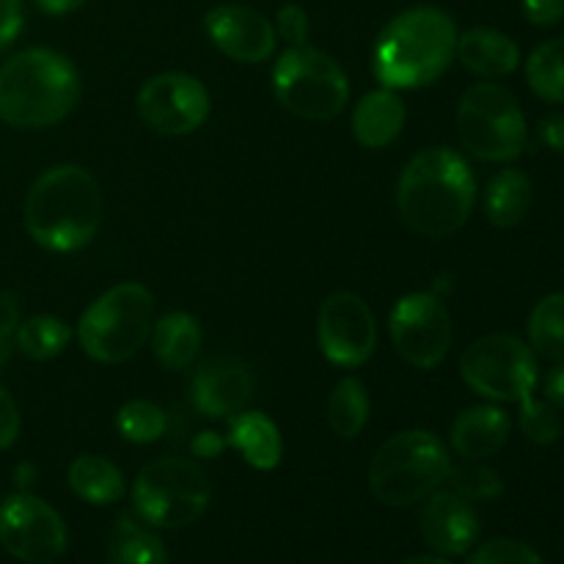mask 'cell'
<instances>
[{"mask_svg": "<svg viewBox=\"0 0 564 564\" xmlns=\"http://www.w3.org/2000/svg\"><path fill=\"white\" fill-rule=\"evenodd\" d=\"M20 438V408L14 397L0 386V449H9Z\"/></svg>", "mask_w": 564, "mask_h": 564, "instance_id": "cell-36", "label": "cell"}, {"mask_svg": "<svg viewBox=\"0 0 564 564\" xmlns=\"http://www.w3.org/2000/svg\"><path fill=\"white\" fill-rule=\"evenodd\" d=\"M25 25V6L22 0H0V53L14 44Z\"/></svg>", "mask_w": 564, "mask_h": 564, "instance_id": "cell-35", "label": "cell"}, {"mask_svg": "<svg viewBox=\"0 0 564 564\" xmlns=\"http://www.w3.org/2000/svg\"><path fill=\"white\" fill-rule=\"evenodd\" d=\"M88 0H33V6H36L39 11H44V14L50 17H64V14H72V11L83 9Z\"/></svg>", "mask_w": 564, "mask_h": 564, "instance_id": "cell-42", "label": "cell"}, {"mask_svg": "<svg viewBox=\"0 0 564 564\" xmlns=\"http://www.w3.org/2000/svg\"><path fill=\"white\" fill-rule=\"evenodd\" d=\"M545 400L564 411V361L556 364L549 378H545Z\"/></svg>", "mask_w": 564, "mask_h": 564, "instance_id": "cell-40", "label": "cell"}, {"mask_svg": "<svg viewBox=\"0 0 564 564\" xmlns=\"http://www.w3.org/2000/svg\"><path fill=\"white\" fill-rule=\"evenodd\" d=\"M455 58L466 66L468 72L479 77H507L521 64V50L507 33L496 28H471L466 33H457Z\"/></svg>", "mask_w": 564, "mask_h": 564, "instance_id": "cell-19", "label": "cell"}, {"mask_svg": "<svg viewBox=\"0 0 564 564\" xmlns=\"http://www.w3.org/2000/svg\"><path fill=\"white\" fill-rule=\"evenodd\" d=\"M80 72L50 47H28L0 64V119L17 130H47L75 110Z\"/></svg>", "mask_w": 564, "mask_h": 564, "instance_id": "cell-4", "label": "cell"}, {"mask_svg": "<svg viewBox=\"0 0 564 564\" xmlns=\"http://www.w3.org/2000/svg\"><path fill=\"white\" fill-rule=\"evenodd\" d=\"M452 471L449 449L430 430L391 435L369 463V490L386 507H411L427 499Z\"/></svg>", "mask_w": 564, "mask_h": 564, "instance_id": "cell-5", "label": "cell"}, {"mask_svg": "<svg viewBox=\"0 0 564 564\" xmlns=\"http://www.w3.org/2000/svg\"><path fill=\"white\" fill-rule=\"evenodd\" d=\"M22 215L36 246L53 253H75L86 248L102 226V187L83 165H53L31 185Z\"/></svg>", "mask_w": 564, "mask_h": 564, "instance_id": "cell-2", "label": "cell"}, {"mask_svg": "<svg viewBox=\"0 0 564 564\" xmlns=\"http://www.w3.org/2000/svg\"><path fill=\"white\" fill-rule=\"evenodd\" d=\"M11 352H14V336L11 334H0V369L9 364Z\"/></svg>", "mask_w": 564, "mask_h": 564, "instance_id": "cell-43", "label": "cell"}, {"mask_svg": "<svg viewBox=\"0 0 564 564\" xmlns=\"http://www.w3.org/2000/svg\"><path fill=\"white\" fill-rule=\"evenodd\" d=\"M154 295L138 281L105 290L77 323L83 352L99 364H124L152 336Z\"/></svg>", "mask_w": 564, "mask_h": 564, "instance_id": "cell-6", "label": "cell"}, {"mask_svg": "<svg viewBox=\"0 0 564 564\" xmlns=\"http://www.w3.org/2000/svg\"><path fill=\"white\" fill-rule=\"evenodd\" d=\"M389 336L402 361L416 369H435L449 356L455 328L438 292H411L389 314Z\"/></svg>", "mask_w": 564, "mask_h": 564, "instance_id": "cell-11", "label": "cell"}, {"mask_svg": "<svg viewBox=\"0 0 564 564\" xmlns=\"http://www.w3.org/2000/svg\"><path fill=\"white\" fill-rule=\"evenodd\" d=\"M518 405H521V430L532 444L549 446L560 441L562 416L556 413V405H551L549 400H534V394Z\"/></svg>", "mask_w": 564, "mask_h": 564, "instance_id": "cell-32", "label": "cell"}, {"mask_svg": "<svg viewBox=\"0 0 564 564\" xmlns=\"http://www.w3.org/2000/svg\"><path fill=\"white\" fill-rule=\"evenodd\" d=\"M152 350L154 358L163 364L171 372L187 369L196 361L198 350H202V325L193 314L187 312H171L163 314L158 323L152 325Z\"/></svg>", "mask_w": 564, "mask_h": 564, "instance_id": "cell-22", "label": "cell"}, {"mask_svg": "<svg viewBox=\"0 0 564 564\" xmlns=\"http://www.w3.org/2000/svg\"><path fill=\"white\" fill-rule=\"evenodd\" d=\"M69 488L77 499L94 507H108L124 499V474L116 463L99 455H80L69 466Z\"/></svg>", "mask_w": 564, "mask_h": 564, "instance_id": "cell-24", "label": "cell"}, {"mask_svg": "<svg viewBox=\"0 0 564 564\" xmlns=\"http://www.w3.org/2000/svg\"><path fill=\"white\" fill-rule=\"evenodd\" d=\"M400 564H455V562H449L446 560V556H433V554H427V556H408V560H402Z\"/></svg>", "mask_w": 564, "mask_h": 564, "instance_id": "cell-44", "label": "cell"}, {"mask_svg": "<svg viewBox=\"0 0 564 564\" xmlns=\"http://www.w3.org/2000/svg\"><path fill=\"white\" fill-rule=\"evenodd\" d=\"M66 523L47 501L14 494L0 505V545L31 564H50L66 551Z\"/></svg>", "mask_w": 564, "mask_h": 564, "instance_id": "cell-14", "label": "cell"}, {"mask_svg": "<svg viewBox=\"0 0 564 564\" xmlns=\"http://www.w3.org/2000/svg\"><path fill=\"white\" fill-rule=\"evenodd\" d=\"M510 438V416L496 405L466 408L449 427V444L466 460L499 455Z\"/></svg>", "mask_w": 564, "mask_h": 564, "instance_id": "cell-18", "label": "cell"}, {"mask_svg": "<svg viewBox=\"0 0 564 564\" xmlns=\"http://www.w3.org/2000/svg\"><path fill=\"white\" fill-rule=\"evenodd\" d=\"M317 345L334 367H364L378 347V323L369 303L356 292L325 297L317 314Z\"/></svg>", "mask_w": 564, "mask_h": 564, "instance_id": "cell-13", "label": "cell"}, {"mask_svg": "<svg viewBox=\"0 0 564 564\" xmlns=\"http://www.w3.org/2000/svg\"><path fill=\"white\" fill-rule=\"evenodd\" d=\"M457 25L444 9L413 6L386 22L372 50V72L391 91L433 86L455 61Z\"/></svg>", "mask_w": 564, "mask_h": 564, "instance_id": "cell-3", "label": "cell"}, {"mask_svg": "<svg viewBox=\"0 0 564 564\" xmlns=\"http://www.w3.org/2000/svg\"><path fill=\"white\" fill-rule=\"evenodd\" d=\"M224 449H226V438H220L218 433H209V430L193 441V452H196L198 457H218Z\"/></svg>", "mask_w": 564, "mask_h": 564, "instance_id": "cell-41", "label": "cell"}, {"mask_svg": "<svg viewBox=\"0 0 564 564\" xmlns=\"http://www.w3.org/2000/svg\"><path fill=\"white\" fill-rule=\"evenodd\" d=\"M419 527H422L424 543L441 556L468 554L479 538L477 510L455 490L430 494Z\"/></svg>", "mask_w": 564, "mask_h": 564, "instance_id": "cell-17", "label": "cell"}, {"mask_svg": "<svg viewBox=\"0 0 564 564\" xmlns=\"http://www.w3.org/2000/svg\"><path fill=\"white\" fill-rule=\"evenodd\" d=\"M523 14L538 28L556 25L564 20V0H523Z\"/></svg>", "mask_w": 564, "mask_h": 564, "instance_id": "cell-37", "label": "cell"}, {"mask_svg": "<svg viewBox=\"0 0 564 564\" xmlns=\"http://www.w3.org/2000/svg\"><path fill=\"white\" fill-rule=\"evenodd\" d=\"M369 411H372V402H369L367 386L358 378H341L328 397V427L341 441L358 438L367 427Z\"/></svg>", "mask_w": 564, "mask_h": 564, "instance_id": "cell-26", "label": "cell"}, {"mask_svg": "<svg viewBox=\"0 0 564 564\" xmlns=\"http://www.w3.org/2000/svg\"><path fill=\"white\" fill-rule=\"evenodd\" d=\"M460 375L485 400L523 402L538 386V358L518 336L488 334L463 350Z\"/></svg>", "mask_w": 564, "mask_h": 564, "instance_id": "cell-10", "label": "cell"}, {"mask_svg": "<svg viewBox=\"0 0 564 564\" xmlns=\"http://www.w3.org/2000/svg\"><path fill=\"white\" fill-rule=\"evenodd\" d=\"M540 138L545 147L564 154V113H551L540 119Z\"/></svg>", "mask_w": 564, "mask_h": 564, "instance_id": "cell-38", "label": "cell"}, {"mask_svg": "<svg viewBox=\"0 0 564 564\" xmlns=\"http://www.w3.org/2000/svg\"><path fill=\"white\" fill-rule=\"evenodd\" d=\"M405 102L391 88H375L358 99L352 110V135L367 149H386L405 127Z\"/></svg>", "mask_w": 564, "mask_h": 564, "instance_id": "cell-20", "label": "cell"}, {"mask_svg": "<svg viewBox=\"0 0 564 564\" xmlns=\"http://www.w3.org/2000/svg\"><path fill=\"white\" fill-rule=\"evenodd\" d=\"M135 108L149 130L160 135H191L209 119V91L198 77L163 72L143 83Z\"/></svg>", "mask_w": 564, "mask_h": 564, "instance_id": "cell-12", "label": "cell"}, {"mask_svg": "<svg viewBox=\"0 0 564 564\" xmlns=\"http://www.w3.org/2000/svg\"><path fill=\"white\" fill-rule=\"evenodd\" d=\"M457 141L471 158L507 163L527 152L529 127L516 94L499 83H477L457 105Z\"/></svg>", "mask_w": 564, "mask_h": 564, "instance_id": "cell-7", "label": "cell"}, {"mask_svg": "<svg viewBox=\"0 0 564 564\" xmlns=\"http://www.w3.org/2000/svg\"><path fill=\"white\" fill-rule=\"evenodd\" d=\"M72 328L69 323L50 314H39V317L25 319L17 325L14 347L31 361H50V358L61 356L69 347Z\"/></svg>", "mask_w": 564, "mask_h": 564, "instance_id": "cell-28", "label": "cell"}, {"mask_svg": "<svg viewBox=\"0 0 564 564\" xmlns=\"http://www.w3.org/2000/svg\"><path fill=\"white\" fill-rule=\"evenodd\" d=\"M273 91L290 113L306 121H330L350 99V80L334 55L301 44L275 58Z\"/></svg>", "mask_w": 564, "mask_h": 564, "instance_id": "cell-8", "label": "cell"}, {"mask_svg": "<svg viewBox=\"0 0 564 564\" xmlns=\"http://www.w3.org/2000/svg\"><path fill=\"white\" fill-rule=\"evenodd\" d=\"M527 83L545 102L564 105V36L543 42L529 55Z\"/></svg>", "mask_w": 564, "mask_h": 564, "instance_id": "cell-29", "label": "cell"}, {"mask_svg": "<svg viewBox=\"0 0 564 564\" xmlns=\"http://www.w3.org/2000/svg\"><path fill=\"white\" fill-rule=\"evenodd\" d=\"M446 482L466 501H494L505 494L501 477L490 466H482V460H466L457 468L452 466Z\"/></svg>", "mask_w": 564, "mask_h": 564, "instance_id": "cell-31", "label": "cell"}, {"mask_svg": "<svg viewBox=\"0 0 564 564\" xmlns=\"http://www.w3.org/2000/svg\"><path fill=\"white\" fill-rule=\"evenodd\" d=\"M477 204V180L463 154L433 147L411 158L397 182V209L422 237H449L468 224Z\"/></svg>", "mask_w": 564, "mask_h": 564, "instance_id": "cell-1", "label": "cell"}, {"mask_svg": "<svg viewBox=\"0 0 564 564\" xmlns=\"http://www.w3.org/2000/svg\"><path fill=\"white\" fill-rule=\"evenodd\" d=\"M116 430L130 444H154L169 430V416L160 405L149 400H130L116 413Z\"/></svg>", "mask_w": 564, "mask_h": 564, "instance_id": "cell-30", "label": "cell"}, {"mask_svg": "<svg viewBox=\"0 0 564 564\" xmlns=\"http://www.w3.org/2000/svg\"><path fill=\"white\" fill-rule=\"evenodd\" d=\"M488 220L499 229H512L523 224L532 209V180L521 169H505L488 182L482 198Z\"/></svg>", "mask_w": 564, "mask_h": 564, "instance_id": "cell-23", "label": "cell"}, {"mask_svg": "<svg viewBox=\"0 0 564 564\" xmlns=\"http://www.w3.org/2000/svg\"><path fill=\"white\" fill-rule=\"evenodd\" d=\"M257 391V375L246 361L218 356L196 369L191 383V400L207 419H231L246 411Z\"/></svg>", "mask_w": 564, "mask_h": 564, "instance_id": "cell-16", "label": "cell"}, {"mask_svg": "<svg viewBox=\"0 0 564 564\" xmlns=\"http://www.w3.org/2000/svg\"><path fill=\"white\" fill-rule=\"evenodd\" d=\"M468 564H545V562L538 551L529 549V545L521 543V540L499 538L479 545V551L468 560Z\"/></svg>", "mask_w": 564, "mask_h": 564, "instance_id": "cell-33", "label": "cell"}, {"mask_svg": "<svg viewBox=\"0 0 564 564\" xmlns=\"http://www.w3.org/2000/svg\"><path fill=\"white\" fill-rule=\"evenodd\" d=\"M213 485L193 460L160 457L132 482V507L154 529H185L207 512Z\"/></svg>", "mask_w": 564, "mask_h": 564, "instance_id": "cell-9", "label": "cell"}, {"mask_svg": "<svg viewBox=\"0 0 564 564\" xmlns=\"http://www.w3.org/2000/svg\"><path fill=\"white\" fill-rule=\"evenodd\" d=\"M110 564H169V554L158 534L149 532L135 518L121 516L110 529Z\"/></svg>", "mask_w": 564, "mask_h": 564, "instance_id": "cell-25", "label": "cell"}, {"mask_svg": "<svg viewBox=\"0 0 564 564\" xmlns=\"http://www.w3.org/2000/svg\"><path fill=\"white\" fill-rule=\"evenodd\" d=\"M529 347L545 361H564V292H551L532 308Z\"/></svg>", "mask_w": 564, "mask_h": 564, "instance_id": "cell-27", "label": "cell"}, {"mask_svg": "<svg viewBox=\"0 0 564 564\" xmlns=\"http://www.w3.org/2000/svg\"><path fill=\"white\" fill-rule=\"evenodd\" d=\"M275 36L281 42H286L290 47H301V44H308V14L303 6L286 3L275 11Z\"/></svg>", "mask_w": 564, "mask_h": 564, "instance_id": "cell-34", "label": "cell"}, {"mask_svg": "<svg viewBox=\"0 0 564 564\" xmlns=\"http://www.w3.org/2000/svg\"><path fill=\"white\" fill-rule=\"evenodd\" d=\"M226 446H235L242 460L257 471H273L284 455L279 424L262 411H240L231 416Z\"/></svg>", "mask_w": 564, "mask_h": 564, "instance_id": "cell-21", "label": "cell"}, {"mask_svg": "<svg viewBox=\"0 0 564 564\" xmlns=\"http://www.w3.org/2000/svg\"><path fill=\"white\" fill-rule=\"evenodd\" d=\"M204 31L209 42L237 64H262L273 58L279 44L273 22L251 6H215L204 17Z\"/></svg>", "mask_w": 564, "mask_h": 564, "instance_id": "cell-15", "label": "cell"}, {"mask_svg": "<svg viewBox=\"0 0 564 564\" xmlns=\"http://www.w3.org/2000/svg\"><path fill=\"white\" fill-rule=\"evenodd\" d=\"M17 325H20V303L11 292L0 290V334H17Z\"/></svg>", "mask_w": 564, "mask_h": 564, "instance_id": "cell-39", "label": "cell"}]
</instances>
